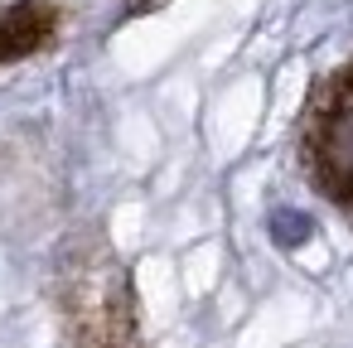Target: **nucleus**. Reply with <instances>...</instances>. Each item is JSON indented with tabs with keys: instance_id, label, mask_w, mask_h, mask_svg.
<instances>
[{
	"instance_id": "obj_1",
	"label": "nucleus",
	"mask_w": 353,
	"mask_h": 348,
	"mask_svg": "<svg viewBox=\"0 0 353 348\" xmlns=\"http://www.w3.org/2000/svg\"><path fill=\"white\" fill-rule=\"evenodd\" d=\"M59 314L73 348H141L136 300L121 256L88 232L59 256Z\"/></svg>"
},
{
	"instance_id": "obj_2",
	"label": "nucleus",
	"mask_w": 353,
	"mask_h": 348,
	"mask_svg": "<svg viewBox=\"0 0 353 348\" xmlns=\"http://www.w3.org/2000/svg\"><path fill=\"white\" fill-rule=\"evenodd\" d=\"M300 155L314 179V189L353 208V63L334 68L305 102V126H300Z\"/></svg>"
},
{
	"instance_id": "obj_3",
	"label": "nucleus",
	"mask_w": 353,
	"mask_h": 348,
	"mask_svg": "<svg viewBox=\"0 0 353 348\" xmlns=\"http://www.w3.org/2000/svg\"><path fill=\"white\" fill-rule=\"evenodd\" d=\"M59 25H63V15H59V6H49V0L10 6L0 15V63H15V59H30V54L49 49Z\"/></svg>"
},
{
	"instance_id": "obj_4",
	"label": "nucleus",
	"mask_w": 353,
	"mask_h": 348,
	"mask_svg": "<svg viewBox=\"0 0 353 348\" xmlns=\"http://www.w3.org/2000/svg\"><path fill=\"white\" fill-rule=\"evenodd\" d=\"M271 237H276L281 247H300V242L310 237V218H305V213H290V208H281V213L271 218Z\"/></svg>"
}]
</instances>
